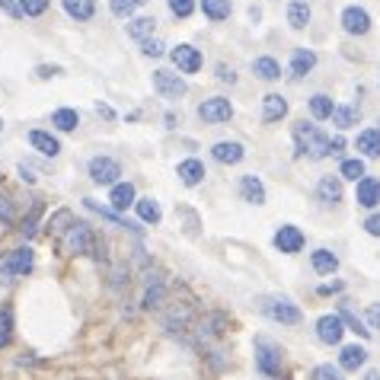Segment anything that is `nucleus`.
I'll list each match as a JSON object with an SVG mask.
<instances>
[{
  "instance_id": "1",
  "label": "nucleus",
  "mask_w": 380,
  "mask_h": 380,
  "mask_svg": "<svg viewBox=\"0 0 380 380\" xmlns=\"http://www.w3.org/2000/svg\"><path fill=\"white\" fill-rule=\"evenodd\" d=\"M294 141H297V150L301 154H307L310 160H323V157H329V138L323 135L316 125H294Z\"/></svg>"
},
{
  "instance_id": "2",
  "label": "nucleus",
  "mask_w": 380,
  "mask_h": 380,
  "mask_svg": "<svg viewBox=\"0 0 380 380\" xmlns=\"http://www.w3.org/2000/svg\"><path fill=\"white\" fill-rule=\"evenodd\" d=\"M93 246H96V237H93L90 224H84V220H74V224L67 227V233L61 237V250H65L67 256L93 252Z\"/></svg>"
},
{
  "instance_id": "3",
  "label": "nucleus",
  "mask_w": 380,
  "mask_h": 380,
  "mask_svg": "<svg viewBox=\"0 0 380 380\" xmlns=\"http://www.w3.org/2000/svg\"><path fill=\"white\" fill-rule=\"evenodd\" d=\"M259 310L265 316H272L275 323H288V326H297L303 320L301 310L288 301V297H259Z\"/></svg>"
},
{
  "instance_id": "4",
  "label": "nucleus",
  "mask_w": 380,
  "mask_h": 380,
  "mask_svg": "<svg viewBox=\"0 0 380 380\" xmlns=\"http://www.w3.org/2000/svg\"><path fill=\"white\" fill-rule=\"evenodd\" d=\"M256 367L265 377H281V348L272 339H256Z\"/></svg>"
},
{
  "instance_id": "5",
  "label": "nucleus",
  "mask_w": 380,
  "mask_h": 380,
  "mask_svg": "<svg viewBox=\"0 0 380 380\" xmlns=\"http://www.w3.org/2000/svg\"><path fill=\"white\" fill-rule=\"evenodd\" d=\"M227 329H230V316L220 313V310H214V313H205L199 323H195V339L214 342V339H220Z\"/></svg>"
},
{
  "instance_id": "6",
  "label": "nucleus",
  "mask_w": 380,
  "mask_h": 380,
  "mask_svg": "<svg viewBox=\"0 0 380 380\" xmlns=\"http://www.w3.org/2000/svg\"><path fill=\"white\" fill-rule=\"evenodd\" d=\"M35 265V252L29 250H13L7 252V259H0V275L4 278H20V275H29Z\"/></svg>"
},
{
  "instance_id": "7",
  "label": "nucleus",
  "mask_w": 380,
  "mask_h": 380,
  "mask_svg": "<svg viewBox=\"0 0 380 380\" xmlns=\"http://www.w3.org/2000/svg\"><path fill=\"white\" fill-rule=\"evenodd\" d=\"M230 116H233V106H230V99H224V96L205 99V103L199 106V118H201V122H208V125L230 122Z\"/></svg>"
},
{
  "instance_id": "8",
  "label": "nucleus",
  "mask_w": 380,
  "mask_h": 380,
  "mask_svg": "<svg viewBox=\"0 0 380 380\" xmlns=\"http://www.w3.org/2000/svg\"><path fill=\"white\" fill-rule=\"evenodd\" d=\"M118 176H122V167L112 157H93L90 160V179L96 186H116Z\"/></svg>"
},
{
  "instance_id": "9",
  "label": "nucleus",
  "mask_w": 380,
  "mask_h": 380,
  "mask_svg": "<svg viewBox=\"0 0 380 380\" xmlns=\"http://www.w3.org/2000/svg\"><path fill=\"white\" fill-rule=\"evenodd\" d=\"M154 90L160 93L163 99H179L186 93V80L173 71H154Z\"/></svg>"
},
{
  "instance_id": "10",
  "label": "nucleus",
  "mask_w": 380,
  "mask_h": 380,
  "mask_svg": "<svg viewBox=\"0 0 380 380\" xmlns=\"http://www.w3.org/2000/svg\"><path fill=\"white\" fill-rule=\"evenodd\" d=\"M342 332H345V323L339 320V313H326L316 320V335H320V342H326V345H339Z\"/></svg>"
},
{
  "instance_id": "11",
  "label": "nucleus",
  "mask_w": 380,
  "mask_h": 380,
  "mask_svg": "<svg viewBox=\"0 0 380 380\" xmlns=\"http://www.w3.org/2000/svg\"><path fill=\"white\" fill-rule=\"evenodd\" d=\"M342 29L348 35H364L371 29V16H367L364 7H345L342 10Z\"/></svg>"
},
{
  "instance_id": "12",
  "label": "nucleus",
  "mask_w": 380,
  "mask_h": 380,
  "mask_svg": "<svg viewBox=\"0 0 380 380\" xmlns=\"http://www.w3.org/2000/svg\"><path fill=\"white\" fill-rule=\"evenodd\" d=\"M192 316H195L192 303H173V307H169V313L163 316V326H167L169 332H182V329L192 326Z\"/></svg>"
},
{
  "instance_id": "13",
  "label": "nucleus",
  "mask_w": 380,
  "mask_h": 380,
  "mask_svg": "<svg viewBox=\"0 0 380 380\" xmlns=\"http://www.w3.org/2000/svg\"><path fill=\"white\" fill-rule=\"evenodd\" d=\"M173 65L179 67V74H195L201 67V55H199V48H192V45H179V48H173Z\"/></svg>"
},
{
  "instance_id": "14",
  "label": "nucleus",
  "mask_w": 380,
  "mask_h": 380,
  "mask_svg": "<svg viewBox=\"0 0 380 380\" xmlns=\"http://www.w3.org/2000/svg\"><path fill=\"white\" fill-rule=\"evenodd\" d=\"M288 116V99L281 93H269L262 99V122H281Z\"/></svg>"
},
{
  "instance_id": "15",
  "label": "nucleus",
  "mask_w": 380,
  "mask_h": 380,
  "mask_svg": "<svg viewBox=\"0 0 380 380\" xmlns=\"http://www.w3.org/2000/svg\"><path fill=\"white\" fill-rule=\"evenodd\" d=\"M354 201H358L361 208H374V205H377V201H380V179H374V176H364V179L358 182Z\"/></svg>"
},
{
  "instance_id": "16",
  "label": "nucleus",
  "mask_w": 380,
  "mask_h": 380,
  "mask_svg": "<svg viewBox=\"0 0 380 380\" xmlns=\"http://www.w3.org/2000/svg\"><path fill=\"white\" fill-rule=\"evenodd\" d=\"M275 246H278L281 252H301V246H303V233L297 230V227L284 224L281 230L275 233Z\"/></svg>"
},
{
  "instance_id": "17",
  "label": "nucleus",
  "mask_w": 380,
  "mask_h": 380,
  "mask_svg": "<svg viewBox=\"0 0 380 380\" xmlns=\"http://www.w3.org/2000/svg\"><path fill=\"white\" fill-rule=\"evenodd\" d=\"M316 199H320L323 205H335V201L342 199V182L335 179V176H323V179L316 182Z\"/></svg>"
},
{
  "instance_id": "18",
  "label": "nucleus",
  "mask_w": 380,
  "mask_h": 380,
  "mask_svg": "<svg viewBox=\"0 0 380 380\" xmlns=\"http://www.w3.org/2000/svg\"><path fill=\"white\" fill-rule=\"evenodd\" d=\"M211 157L218 163H240V160H243V144L220 141V144H214V147H211Z\"/></svg>"
},
{
  "instance_id": "19",
  "label": "nucleus",
  "mask_w": 380,
  "mask_h": 380,
  "mask_svg": "<svg viewBox=\"0 0 380 380\" xmlns=\"http://www.w3.org/2000/svg\"><path fill=\"white\" fill-rule=\"evenodd\" d=\"M109 201H112V208L116 211H128V205H135V186L131 182H116L112 186V195H109Z\"/></svg>"
},
{
  "instance_id": "20",
  "label": "nucleus",
  "mask_w": 380,
  "mask_h": 380,
  "mask_svg": "<svg viewBox=\"0 0 380 380\" xmlns=\"http://www.w3.org/2000/svg\"><path fill=\"white\" fill-rule=\"evenodd\" d=\"M29 144H33L39 154H45V157H58L61 154L58 138H52L48 131H29Z\"/></svg>"
},
{
  "instance_id": "21",
  "label": "nucleus",
  "mask_w": 380,
  "mask_h": 380,
  "mask_svg": "<svg viewBox=\"0 0 380 380\" xmlns=\"http://www.w3.org/2000/svg\"><path fill=\"white\" fill-rule=\"evenodd\" d=\"M240 195H243L246 201H252V205H262L265 201V186L259 176H243V182H240Z\"/></svg>"
},
{
  "instance_id": "22",
  "label": "nucleus",
  "mask_w": 380,
  "mask_h": 380,
  "mask_svg": "<svg viewBox=\"0 0 380 380\" xmlns=\"http://www.w3.org/2000/svg\"><path fill=\"white\" fill-rule=\"evenodd\" d=\"M65 10H67V16H74L77 23H86L96 13V4H93V0H65Z\"/></svg>"
},
{
  "instance_id": "23",
  "label": "nucleus",
  "mask_w": 380,
  "mask_h": 380,
  "mask_svg": "<svg viewBox=\"0 0 380 380\" xmlns=\"http://www.w3.org/2000/svg\"><path fill=\"white\" fill-rule=\"evenodd\" d=\"M364 361H367V352L361 345H345L342 348V354H339V364L345 367V371H358Z\"/></svg>"
},
{
  "instance_id": "24",
  "label": "nucleus",
  "mask_w": 380,
  "mask_h": 380,
  "mask_svg": "<svg viewBox=\"0 0 380 380\" xmlns=\"http://www.w3.org/2000/svg\"><path fill=\"white\" fill-rule=\"evenodd\" d=\"M176 173H179V179L186 182V186H199V182L205 179V167H201L199 160H182Z\"/></svg>"
},
{
  "instance_id": "25",
  "label": "nucleus",
  "mask_w": 380,
  "mask_h": 380,
  "mask_svg": "<svg viewBox=\"0 0 380 380\" xmlns=\"http://www.w3.org/2000/svg\"><path fill=\"white\" fill-rule=\"evenodd\" d=\"M310 262H313V272H320V275H332V272L339 269V259L329 250H316L313 256H310Z\"/></svg>"
},
{
  "instance_id": "26",
  "label": "nucleus",
  "mask_w": 380,
  "mask_h": 380,
  "mask_svg": "<svg viewBox=\"0 0 380 380\" xmlns=\"http://www.w3.org/2000/svg\"><path fill=\"white\" fill-rule=\"evenodd\" d=\"M201 10H205L208 20L220 23L230 16V0H201Z\"/></svg>"
},
{
  "instance_id": "27",
  "label": "nucleus",
  "mask_w": 380,
  "mask_h": 380,
  "mask_svg": "<svg viewBox=\"0 0 380 380\" xmlns=\"http://www.w3.org/2000/svg\"><path fill=\"white\" fill-rule=\"evenodd\" d=\"M154 26H157L154 16H138V20L128 23V35L131 39H138V42H144L150 33H154Z\"/></svg>"
},
{
  "instance_id": "28",
  "label": "nucleus",
  "mask_w": 380,
  "mask_h": 380,
  "mask_svg": "<svg viewBox=\"0 0 380 380\" xmlns=\"http://www.w3.org/2000/svg\"><path fill=\"white\" fill-rule=\"evenodd\" d=\"M339 320L345 323V326L352 329V332H358L361 339H367V335H371V329H364V323L358 320V313H354V310L348 307V303H342V307H339Z\"/></svg>"
},
{
  "instance_id": "29",
  "label": "nucleus",
  "mask_w": 380,
  "mask_h": 380,
  "mask_svg": "<svg viewBox=\"0 0 380 380\" xmlns=\"http://www.w3.org/2000/svg\"><path fill=\"white\" fill-rule=\"evenodd\" d=\"M358 150L364 157H380V131H361L358 135Z\"/></svg>"
},
{
  "instance_id": "30",
  "label": "nucleus",
  "mask_w": 380,
  "mask_h": 380,
  "mask_svg": "<svg viewBox=\"0 0 380 380\" xmlns=\"http://www.w3.org/2000/svg\"><path fill=\"white\" fill-rule=\"evenodd\" d=\"M316 65V55L313 52H294V58H291V77H303V74L310 71V67Z\"/></svg>"
},
{
  "instance_id": "31",
  "label": "nucleus",
  "mask_w": 380,
  "mask_h": 380,
  "mask_svg": "<svg viewBox=\"0 0 380 380\" xmlns=\"http://www.w3.org/2000/svg\"><path fill=\"white\" fill-rule=\"evenodd\" d=\"M252 71H256V77H262V80H278L281 77V67H278L275 58H256L252 61Z\"/></svg>"
},
{
  "instance_id": "32",
  "label": "nucleus",
  "mask_w": 380,
  "mask_h": 380,
  "mask_svg": "<svg viewBox=\"0 0 380 380\" xmlns=\"http://www.w3.org/2000/svg\"><path fill=\"white\" fill-rule=\"evenodd\" d=\"M135 208H138V214H141V220H147V224H160L163 211H160V205H157L154 199H138Z\"/></svg>"
},
{
  "instance_id": "33",
  "label": "nucleus",
  "mask_w": 380,
  "mask_h": 380,
  "mask_svg": "<svg viewBox=\"0 0 380 380\" xmlns=\"http://www.w3.org/2000/svg\"><path fill=\"white\" fill-rule=\"evenodd\" d=\"M52 125L55 128H61V131H74L80 125V116L74 109H55L52 112Z\"/></svg>"
},
{
  "instance_id": "34",
  "label": "nucleus",
  "mask_w": 380,
  "mask_h": 380,
  "mask_svg": "<svg viewBox=\"0 0 380 380\" xmlns=\"http://www.w3.org/2000/svg\"><path fill=\"white\" fill-rule=\"evenodd\" d=\"M332 122L339 125V128H352V125H358V106H335Z\"/></svg>"
},
{
  "instance_id": "35",
  "label": "nucleus",
  "mask_w": 380,
  "mask_h": 380,
  "mask_svg": "<svg viewBox=\"0 0 380 380\" xmlns=\"http://www.w3.org/2000/svg\"><path fill=\"white\" fill-rule=\"evenodd\" d=\"M288 23L294 29H303L310 23V7L307 4H288Z\"/></svg>"
},
{
  "instance_id": "36",
  "label": "nucleus",
  "mask_w": 380,
  "mask_h": 380,
  "mask_svg": "<svg viewBox=\"0 0 380 380\" xmlns=\"http://www.w3.org/2000/svg\"><path fill=\"white\" fill-rule=\"evenodd\" d=\"M332 99L323 96V93H316L313 99H310V112H313V118H332Z\"/></svg>"
},
{
  "instance_id": "37",
  "label": "nucleus",
  "mask_w": 380,
  "mask_h": 380,
  "mask_svg": "<svg viewBox=\"0 0 380 380\" xmlns=\"http://www.w3.org/2000/svg\"><path fill=\"white\" fill-rule=\"evenodd\" d=\"M339 176H342V179H354V182H361V179H364V160H342Z\"/></svg>"
},
{
  "instance_id": "38",
  "label": "nucleus",
  "mask_w": 380,
  "mask_h": 380,
  "mask_svg": "<svg viewBox=\"0 0 380 380\" xmlns=\"http://www.w3.org/2000/svg\"><path fill=\"white\" fill-rule=\"evenodd\" d=\"M147 0H109V7H112V13L116 16H122V20H128L131 13H135L138 7H144Z\"/></svg>"
},
{
  "instance_id": "39",
  "label": "nucleus",
  "mask_w": 380,
  "mask_h": 380,
  "mask_svg": "<svg viewBox=\"0 0 380 380\" xmlns=\"http://www.w3.org/2000/svg\"><path fill=\"white\" fill-rule=\"evenodd\" d=\"M10 339H13V313L0 310V348H7Z\"/></svg>"
},
{
  "instance_id": "40",
  "label": "nucleus",
  "mask_w": 380,
  "mask_h": 380,
  "mask_svg": "<svg viewBox=\"0 0 380 380\" xmlns=\"http://www.w3.org/2000/svg\"><path fill=\"white\" fill-rule=\"evenodd\" d=\"M0 220H4V224H13L16 220V205H13V195L10 192H0Z\"/></svg>"
},
{
  "instance_id": "41",
  "label": "nucleus",
  "mask_w": 380,
  "mask_h": 380,
  "mask_svg": "<svg viewBox=\"0 0 380 380\" xmlns=\"http://www.w3.org/2000/svg\"><path fill=\"white\" fill-rule=\"evenodd\" d=\"M71 224H74V214L67 211V208H65V211H58L52 220H48V227H52V233H61V237H65V233H67V227H71Z\"/></svg>"
},
{
  "instance_id": "42",
  "label": "nucleus",
  "mask_w": 380,
  "mask_h": 380,
  "mask_svg": "<svg viewBox=\"0 0 380 380\" xmlns=\"http://www.w3.org/2000/svg\"><path fill=\"white\" fill-rule=\"evenodd\" d=\"M39 214H42V201H35L33 211L26 214V220H23V227H20L23 237H33V233H35V224H39Z\"/></svg>"
},
{
  "instance_id": "43",
  "label": "nucleus",
  "mask_w": 380,
  "mask_h": 380,
  "mask_svg": "<svg viewBox=\"0 0 380 380\" xmlns=\"http://www.w3.org/2000/svg\"><path fill=\"white\" fill-rule=\"evenodd\" d=\"M48 10V0H20V13L26 16H42Z\"/></svg>"
},
{
  "instance_id": "44",
  "label": "nucleus",
  "mask_w": 380,
  "mask_h": 380,
  "mask_svg": "<svg viewBox=\"0 0 380 380\" xmlns=\"http://www.w3.org/2000/svg\"><path fill=\"white\" fill-rule=\"evenodd\" d=\"M169 10H173V16L186 20V16L195 13V0H169Z\"/></svg>"
},
{
  "instance_id": "45",
  "label": "nucleus",
  "mask_w": 380,
  "mask_h": 380,
  "mask_svg": "<svg viewBox=\"0 0 380 380\" xmlns=\"http://www.w3.org/2000/svg\"><path fill=\"white\" fill-rule=\"evenodd\" d=\"M313 380H342V371L332 364H320L313 367Z\"/></svg>"
},
{
  "instance_id": "46",
  "label": "nucleus",
  "mask_w": 380,
  "mask_h": 380,
  "mask_svg": "<svg viewBox=\"0 0 380 380\" xmlns=\"http://www.w3.org/2000/svg\"><path fill=\"white\" fill-rule=\"evenodd\" d=\"M163 48H167V45H163L160 39H144V42H141V52L147 55V58H160Z\"/></svg>"
},
{
  "instance_id": "47",
  "label": "nucleus",
  "mask_w": 380,
  "mask_h": 380,
  "mask_svg": "<svg viewBox=\"0 0 380 380\" xmlns=\"http://www.w3.org/2000/svg\"><path fill=\"white\" fill-rule=\"evenodd\" d=\"M364 230L371 233V237H380V214H371V218L364 220Z\"/></svg>"
},
{
  "instance_id": "48",
  "label": "nucleus",
  "mask_w": 380,
  "mask_h": 380,
  "mask_svg": "<svg viewBox=\"0 0 380 380\" xmlns=\"http://www.w3.org/2000/svg\"><path fill=\"white\" fill-rule=\"evenodd\" d=\"M125 275H128V265H116V269H112V288L125 284Z\"/></svg>"
},
{
  "instance_id": "49",
  "label": "nucleus",
  "mask_w": 380,
  "mask_h": 380,
  "mask_svg": "<svg viewBox=\"0 0 380 380\" xmlns=\"http://www.w3.org/2000/svg\"><path fill=\"white\" fill-rule=\"evenodd\" d=\"M0 10H4L7 16H23V13H20V4H16V0H0Z\"/></svg>"
},
{
  "instance_id": "50",
  "label": "nucleus",
  "mask_w": 380,
  "mask_h": 380,
  "mask_svg": "<svg viewBox=\"0 0 380 380\" xmlns=\"http://www.w3.org/2000/svg\"><path fill=\"white\" fill-rule=\"evenodd\" d=\"M367 323H371L374 329H380V303H371V307H367Z\"/></svg>"
},
{
  "instance_id": "51",
  "label": "nucleus",
  "mask_w": 380,
  "mask_h": 380,
  "mask_svg": "<svg viewBox=\"0 0 380 380\" xmlns=\"http://www.w3.org/2000/svg\"><path fill=\"white\" fill-rule=\"evenodd\" d=\"M218 77L224 80V84H233V80H237V74H233L230 67H224V65H220V67H218Z\"/></svg>"
},
{
  "instance_id": "52",
  "label": "nucleus",
  "mask_w": 380,
  "mask_h": 380,
  "mask_svg": "<svg viewBox=\"0 0 380 380\" xmlns=\"http://www.w3.org/2000/svg\"><path fill=\"white\" fill-rule=\"evenodd\" d=\"M55 74H61V67H39V77H55Z\"/></svg>"
},
{
  "instance_id": "53",
  "label": "nucleus",
  "mask_w": 380,
  "mask_h": 380,
  "mask_svg": "<svg viewBox=\"0 0 380 380\" xmlns=\"http://www.w3.org/2000/svg\"><path fill=\"white\" fill-rule=\"evenodd\" d=\"M364 380H380V374H377V371H367V374H364Z\"/></svg>"
},
{
  "instance_id": "54",
  "label": "nucleus",
  "mask_w": 380,
  "mask_h": 380,
  "mask_svg": "<svg viewBox=\"0 0 380 380\" xmlns=\"http://www.w3.org/2000/svg\"><path fill=\"white\" fill-rule=\"evenodd\" d=\"M0 131H4V118H0Z\"/></svg>"
}]
</instances>
